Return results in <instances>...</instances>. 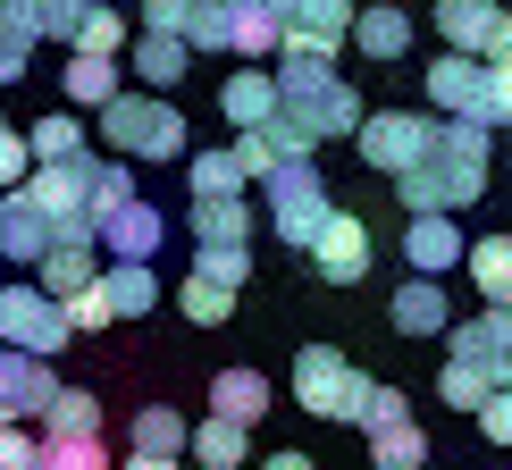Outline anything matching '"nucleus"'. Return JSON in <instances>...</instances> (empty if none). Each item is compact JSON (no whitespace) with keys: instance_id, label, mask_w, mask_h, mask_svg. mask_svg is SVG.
Segmentation results:
<instances>
[{"instance_id":"obj_54","label":"nucleus","mask_w":512,"mask_h":470,"mask_svg":"<svg viewBox=\"0 0 512 470\" xmlns=\"http://www.w3.org/2000/svg\"><path fill=\"white\" fill-rule=\"evenodd\" d=\"M261 9H269V17H277V26H286V17H294V0H261Z\"/></svg>"},{"instance_id":"obj_16","label":"nucleus","mask_w":512,"mask_h":470,"mask_svg":"<svg viewBox=\"0 0 512 470\" xmlns=\"http://www.w3.org/2000/svg\"><path fill=\"white\" fill-rule=\"evenodd\" d=\"M387 319H395V336H445V328H454V311H445V286H437V277H412V286H395Z\"/></svg>"},{"instance_id":"obj_13","label":"nucleus","mask_w":512,"mask_h":470,"mask_svg":"<svg viewBox=\"0 0 512 470\" xmlns=\"http://www.w3.org/2000/svg\"><path fill=\"white\" fill-rule=\"evenodd\" d=\"M353 9H361V0H294V17H286V42H303V51L336 59V51L353 42Z\"/></svg>"},{"instance_id":"obj_8","label":"nucleus","mask_w":512,"mask_h":470,"mask_svg":"<svg viewBox=\"0 0 512 470\" xmlns=\"http://www.w3.org/2000/svg\"><path fill=\"white\" fill-rule=\"evenodd\" d=\"M445 336H454V361L487 370V387H512V303H487L479 319H462Z\"/></svg>"},{"instance_id":"obj_42","label":"nucleus","mask_w":512,"mask_h":470,"mask_svg":"<svg viewBox=\"0 0 512 470\" xmlns=\"http://www.w3.org/2000/svg\"><path fill=\"white\" fill-rule=\"evenodd\" d=\"M227 152H236V168H244V185H261V177H269V168H277V143L261 135V126H244V135H236V143H227Z\"/></svg>"},{"instance_id":"obj_28","label":"nucleus","mask_w":512,"mask_h":470,"mask_svg":"<svg viewBox=\"0 0 512 470\" xmlns=\"http://www.w3.org/2000/svg\"><path fill=\"white\" fill-rule=\"evenodd\" d=\"M462 269H471V286L487 294V303H512V235H471Z\"/></svg>"},{"instance_id":"obj_38","label":"nucleus","mask_w":512,"mask_h":470,"mask_svg":"<svg viewBox=\"0 0 512 470\" xmlns=\"http://www.w3.org/2000/svg\"><path fill=\"white\" fill-rule=\"evenodd\" d=\"M118 202H135V160H93V219H110Z\"/></svg>"},{"instance_id":"obj_52","label":"nucleus","mask_w":512,"mask_h":470,"mask_svg":"<svg viewBox=\"0 0 512 470\" xmlns=\"http://www.w3.org/2000/svg\"><path fill=\"white\" fill-rule=\"evenodd\" d=\"M126 470H185L177 454H126Z\"/></svg>"},{"instance_id":"obj_51","label":"nucleus","mask_w":512,"mask_h":470,"mask_svg":"<svg viewBox=\"0 0 512 470\" xmlns=\"http://www.w3.org/2000/svg\"><path fill=\"white\" fill-rule=\"evenodd\" d=\"M261 470H319V462H311V454H294V445H277V454H269Z\"/></svg>"},{"instance_id":"obj_11","label":"nucleus","mask_w":512,"mask_h":470,"mask_svg":"<svg viewBox=\"0 0 512 470\" xmlns=\"http://www.w3.org/2000/svg\"><path fill=\"white\" fill-rule=\"evenodd\" d=\"M462 252H471V235H462V219H445V210H429V219L403 227V261H412V277L462 269Z\"/></svg>"},{"instance_id":"obj_12","label":"nucleus","mask_w":512,"mask_h":470,"mask_svg":"<svg viewBox=\"0 0 512 470\" xmlns=\"http://www.w3.org/2000/svg\"><path fill=\"white\" fill-rule=\"evenodd\" d=\"M160 244H168V219H160L143 194H135V202H118L110 219H101V252H110V261H152Z\"/></svg>"},{"instance_id":"obj_29","label":"nucleus","mask_w":512,"mask_h":470,"mask_svg":"<svg viewBox=\"0 0 512 470\" xmlns=\"http://www.w3.org/2000/svg\"><path fill=\"white\" fill-rule=\"evenodd\" d=\"M185 437H194V420L168 412V403H143L135 429H126V445H135V454H177V462H185Z\"/></svg>"},{"instance_id":"obj_21","label":"nucleus","mask_w":512,"mask_h":470,"mask_svg":"<svg viewBox=\"0 0 512 470\" xmlns=\"http://www.w3.org/2000/svg\"><path fill=\"white\" fill-rule=\"evenodd\" d=\"M185 454H194L202 470H244V454H252V429L244 420H194V437H185Z\"/></svg>"},{"instance_id":"obj_17","label":"nucleus","mask_w":512,"mask_h":470,"mask_svg":"<svg viewBox=\"0 0 512 470\" xmlns=\"http://www.w3.org/2000/svg\"><path fill=\"white\" fill-rule=\"evenodd\" d=\"M42 252H51V219H42L26 194H0V261H26L34 269Z\"/></svg>"},{"instance_id":"obj_47","label":"nucleus","mask_w":512,"mask_h":470,"mask_svg":"<svg viewBox=\"0 0 512 470\" xmlns=\"http://www.w3.org/2000/svg\"><path fill=\"white\" fill-rule=\"evenodd\" d=\"M34 454H42V437H26V429H0V470H34Z\"/></svg>"},{"instance_id":"obj_48","label":"nucleus","mask_w":512,"mask_h":470,"mask_svg":"<svg viewBox=\"0 0 512 470\" xmlns=\"http://www.w3.org/2000/svg\"><path fill=\"white\" fill-rule=\"evenodd\" d=\"M403 412H412V403H403L395 387H378V395H370V412H361V429H387V420H403Z\"/></svg>"},{"instance_id":"obj_36","label":"nucleus","mask_w":512,"mask_h":470,"mask_svg":"<svg viewBox=\"0 0 512 470\" xmlns=\"http://www.w3.org/2000/svg\"><path fill=\"white\" fill-rule=\"evenodd\" d=\"M487 395H496V387H487V370H471V361L445 353V370H437V403H454V412H479Z\"/></svg>"},{"instance_id":"obj_3","label":"nucleus","mask_w":512,"mask_h":470,"mask_svg":"<svg viewBox=\"0 0 512 470\" xmlns=\"http://www.w3.org/2000/svg\"><path fill=\"white\" fill-rule=\"evenodd\" d=\"M370 395H378V378H361L336 345H303V353H294V403H303L311 420H353V429H361Z\"/></svg>"},{"instance_id":"obj_39","label":"nucleus","mask_w":512,"mask_h":470,"mask_svg":"<svg viewBox=\"0 0 512 470\" xmlns=\"http://www.w3.org/2000/svg\"><path fill=\"white\" fill-rule=\"evenodd\" d=\"M194 269H202V277H219V286H244V277H252V252H244V244H202V252H194Z\"/></svg>"},{"instance_id":"obj_30","label":"nucleus","mask_w":512,"mask_h":470,"mask_svg":"<svg viewBox=\"0 0 512 470\" xmlns=\"http://www.w3.org/2000/svg\"><path fill=\"white\" fill-rule=\"evenodd\" d=\"M185 185H194V202H236V194H252L244 168H236V152H185Z\"/></svg>"},{"instance_id":"obj_4","label":"nucleus","mask_w":512,"mask_h":470,"mask_svg":"<svg viewBox=\"0 0 512 470\" xmlns=\"http://www.w3.org/2000/svg\"><path fill=\"white\" fill-rule=\"evenodd\" d=\"M261 194H269V235L277 244H294V252H311V235L328 227V177H319V160H277L269 177H261Z\"/></svg>"},{"instance_id":"obj_50","label":"nucleus","mask_w":512,"mask_h":470,"mask_svg":"<svg viewBox=\"0 0 512 470\" xmlns=\"http://www.w3.org/2000/svg\"><path fill=\"white\" fill-rule=\"evenodd\" d=\"M26 68H34V51H17V42H0V84H17Z\"/></svg>"},{"instance_id":"obj_19","label":"nucleus","mask_w":512,"mask_h":470,"mask_svg":"<svg viewBox=\"0 0 512 470\" xmlns=\"http://www.w3.org/2000/svg\"><path fill=\"white\" fill-rule=\"evenodd\" d=\"M219 9H227V51H244L252 68H261V59H277L286 26H277V17L261 9V0H219Z\"/></svg>"},{"instance_id":"obj_37","label":"nucleus","mask_w":512,"mask_h":470,"mask_svg":"<svg viewBox=\"0 0 512 470\" xmlns=\"http://www.w3.org/2000/svg\"><path fill=\"white\" fill-rule=\"evenodd\" d=\"M59 311H68V328H76V336H101V328H118V311H110V286H101V277H93V286H76Z\"/></svg>"},{"instance_id":"obj_20","label":"nucleus","mask_w":512,"mask_h":470,"mask_svg":"<svg viewBox=\"0 0 512 470\" xmlns=\"http://www.w3.org/2000/svg\"><path fill=\"white\" fill-rule=\"evenodd\" d=\"M412 34H420V26H412L403 9H353V51H361V59H378V68L412 51Z\"/></svg>"},{"instance_id":"obj_24","label":"nucleus","mask_w":512,"mask_h":470,"mask_svg":"<svg viewBox=\"0 0 512 470\" xmlns=\"http://www.w3.org/2000/svg\"><path fill=\"white\" fill-rule=\"evenodd\" d=\"M370 470H429V429L412 412L387 420V429H370Z\"/></svg>"},{"instance_id":"obj_25","label":"nucleus","mask_w":512,"mask_h":470,"mask_svg":"<svg viewBox=\"0 0 512 470\" xmlns=\"http://www.w3.org/2000/svg\"><path fill=\"white\" fill-rule=\"evenodd\" d=\"M126 42H135L126 9H110V0H84V17H76V42H68V51H84V59H118Z\"/></svg>"},{"instance_id":"obj_23","label":"nucleus","mask_w":512,"mask_h":470,"mask_svg":"<svg viewBox=\"0 0 512 470\" xmlns=\"http://www.w3.org/2000/svg\"><path fill=\"white\" fill-rule=\"evenodd\" d=\"M101 286H110V311H118V319L160 311V277H152V261H101Z\"/></svg>"},{"instance_id":"obj_32","label":"nucleus","mask_w":512,"mask_h":470,"mask_svg":"<svg viewBox=\"0 0 512 470\" xmlns=\"http://www.w3.org/2000/svg\"><path fill=\"white\" fill-rule=\"evenodd\" d=\"M185 227H194V252L202 244H244V235H252V202L236 194V202H194V219H185Z\"/></svg>"},{"instance_id":"obj_26","label":"nucleus","mask_w":512,"mask_h":470,"mask_svg":"<svg viewBox=\"0 0 512 470\" xmlns=\"http://www.w3.org/2000/svg\"><path fill=\"white\" fill-rule=\"evenodd\" d=\"M59 84H68V101H76V110H110V101L126 93V84H118V59H84V51H68Z\"/></svg>"},{"instance_id":"obj_14","label":"nucleus","mask_w":512,"mask_h":470,"mask_svg":"<svg viewBox=\"0 0 512 470\" xmlns=\"http://www.w3.org/2000/svg\"><path fill=\"white\" fill-rule=\"evenodd\" d=\"M496 0H437L429 9V26H437V42L445 51H471V59H487V34H496Z\"/></svg>"},{"instance_id":"obj_44","label":"nucleus","mask_w":512,"mask_h":470,"mask_svg":"<svg viewBox=\"0 0 512 470\" xmlns=\"http://www.w3.org/2000/svg\"><path fill=\"white\" fill-rule=\"evenodd\" d=\"M479 437L487 445H512V387H496V395L479 403Z\"/></svg>"},{"instance_id":"obj_49","label":"nucleus","mask_w":512,"mask_h":470,"mask_svg":"<svg viewBox=\"0 0 512 470\" xmlns=\"http://www.w3.org/2000/svg\"><path fill=\"white\" fill-rule=\"evenodd\" d=\"M487 68H512V9L496 17V34H487Z\"/></svg>"},{"instance_id":"obj_45","label":"nucleus","mask_w":512,"mask_h":470,"mask_svg":"<svg viewBox=\"0 0 512 470\" xmlns=\"http://www.w3.org/2000/svg\"><path fill=\"white\" fill-rule=\"evenodd\" d=\"M194 0H143V34H185Z\"/></svg>"},{"instance_id":"obj_33","label":"nucleus","mask_w":512,"mask_h":470,"mask_svg":"<svg viewBox=\"0 0 512 470\" xmlns=\"http://www.w3.org/2000/svg\"><path fill=\"white\" fill-rule=\"evenodd\" d=\"M177 311L194 319V328H227V311H236V286H219V277L185 269V286H177Z\"/></svg>"},{"instance_id":"obj_18","label":"nucleus","mask_w":512,"mask_h":470,"mask_svg":"<svg viewBox=\"0 0 512 470\" xmlns=\"http://www.w3.org/2000/svg\"><path fill=\"white\" fill-rule=\"evenodd\" d=\"M219 110H227L236 135H244V126H269L277 118V76L269 68H236V76L219 84Z\"/></svg>"},{"instance_id":"obj_22","label":"nucleus","mask_w":512,"mask_h":470,"mask_svg":"<svg viewBox=\"0 0 512 470\" xmlns=\"http://www.w3.org/2000/svg\"><path fill=\"white\" fill-rule=\"evenodd\" d=\"M34 269H42L34 286L68 303L76 286H93V277H101V244H51V252H42V261H34Z\"/></svg>"},{"instance_id":"obj_46","label":"nucleus","mask_w":512,"mask_h":470,"mask_svg":"<svg viewBox=\"0 0 512 470\" xmlns=\"http://www.w3.org/2000/svg\"><path fill=\"white\" fill-rule=\"evenodd\" d=\"M76 17L84 0H42V42H76Z\"/></svg>"},{"instance_id":"obj_5","label":"nucleus","mask_w":512,"mask_h":470,"mask_svg":"<svg viewBox=\"0 0 512 470\" xmlns=\"http://www.w3.org/2000/svg\"><path fill=\"white\" fill-rule=\"evenodd\" d=\"M0 345H9V353H34V361L68 353L76 328H68V311H59V294H42V286H0Z\"/></svg>"},{"instance_id":"obj_43","label":"nucleus","mask_w":512,"mask_h":470,"mask_svg":"<svg viewBox=\"0 0 512 470\" xmlns=\"http://www.w3.org/2000/svg\"><path fill=\"white\" fill-rule=\"evenodd\" d=\"M261 135L277 143V160H319V143H311V126H303V118H286V110H277V118L261 126Z\"/></svg>"},{"instance_id":"obj_10","label":"nucleus","mask_w":512,"mask_h":470,"mask_svg":"<svg viewBox=\"0 0 512 470\" xmlns=\"http://www.w3.org/2000/svg\"><path fill=\"white\" fill-rule=\"evenodd\" d=\"M51 395H59L51 361L0 345V429H26V420H42V403H51Z\"/></svg>"},{"instance_id":"obj_2","label":"nucleus","mask_w":512,"mask_h":470,"mask_svg":"<svg viewBox=\"0 0 512 470\" xmlns=\"http://www.w3.org/2000/svg\"><path fill=\"white\" fill-rule=\"evenodd\" d=\"M101 135L118 143V160H185L194 152V126H185V110L168 93H118L110 110H101Z\"/></svg>"},{"instance_id":"obj_6","label":"nucleus","mask_w":512,"mask_h":470,"mask_svg":"<svg viewBox=\"0 0 512 470\" xmlns=\"http://www.w3.org/2000/svg\"><path fill=\"white\" fill-rule=\"evenodd\" d=\"M429 101H437L445 118L487 126V135L504 126V110H496V68H487V59H471V51H445L437 68H429Z\"/></svg>"},{"instance_id":"obj_1","label":"nucleus","mask_w":512,"mask_h":470,"mask_svg":"<svg viewBox=\"0 0 512 470\" xmlns=\"http://www.w3.org/2000/svg\"><path fill=\"white\" fill-rule=\"evenodd\" d=\"M487 143H496L487 126H471V118H437V143H429V160L395 177L403 210H412V219H429V210L462 219L471 202H487Z\"/></svg>"},{"instance_id":"obj_15","label":"nucleus","mask_w":512,"mask_h":470,"mask_svg":"<svg viewBox=\"0 0 512 470\" xmlns=\"http://www.w3.org/2000/svg\"><path fill=\"white\" fill-rule=\"evenodd\" d=\"M126 59H135L143 93H177V84H185V68H194L185 34H135V42H126Z\"/></svg>"},{"instance_id":"obj_53","label":"nucleus","mask_w":512,"mask_h":470,"mask_svg":"<svg viewBox=\"0 0 512 470\" xmlns=\"http://www.w3.org/2000/svg\"><path fill=\"white\" fill-rule=\"evenodd\" d=\"M496 110H504V126H512V68H496Z\"/></svg>"},{"instance_id":"obj_31","label":"nucleus","mask_w":512,"mask_h":470,"mask_svg":"<svg viewBox=\"0 0 512 470\" xmlns=\"http://www.w3.org/2000/svg\"><path fill=\"white\" fill-rule=\"evenodd\" d=\"M42 437H101V395L59 387L51 403H42Z\"/></svg>"},{"instance_id":"obj_27","label":"nucleus","mask_w":512,"mask_h":470,"mask_svg":"<svg viewBox=\"0 0 512 470\" xmlns=\"http://www.w3.org/2000/svg\"><path fill=\"white\" fill-rule=\"evenodd\" d=\"M210 412L252 429V420L269 412V378H261V370H219V378H210Z\"/></svg>"},{"instance_id":"obj_7","label":"nucleus","mask_w":512,"mask_h":470,"mask_svg":"<svg viewBox=\"0 0 512 470\" xmlns=\"http://www.w3.org/2000/svg\"><path fill=\"white\" fill-rule=\"evenodd\" d=\"M429 143H437V118H420V110H370L361 135H353V152L370 160L378 177H403V168L429 160Z\"/></svg>"},{"instance_id":"obj_41","label":"nucleus","mask_w":512,"mask_h":470,"mask_svg":"<svg viewBox=\"0 0 512 470\" xmlns=\"http://www.w3.org/2000/svg\"><path fill=\"white\" fill-rule=\"evenodd\" d=\"M0 42L34 51V42H42V0H0Z\"/></svg>"},{"instance_id":"obj_34","label":"nucleus","mask_w":512,"mask_h":470,"mask_svg":"<svg viewBox=\"0 0 512 470\" xmlns=\"http://www.w3.org/2000/svg\"><path fill=\"white\" fill-rule=\"evenodd\" d=\"M26 152H34V160H76V152H84V118H76V110H42V118L26 126Z\"/></svg>"},{"instance_id":"obj_40","label":"nucleus","mask_w":512,"mask_h":470,"mask_svg":"<svg viewBox=\"0 0 512 470\" xmlns=\"http://www.w3.org/2000/svg\"><path fill=\"white\" fill-rule=\"evenodd\" d=\"M185 51H227V9H219V0H194V17H185Z\"/></svg>"},{"instance_id":"obj_35","label":"nucleus","mask_w":512,"mask_h":470,"mask_svg":"<svg viewBox=\"0 0 512 470\" xmlns=\"http://www.w3.org/2000/svg\"><path fill=\"white\" fill-rule=\"evenodd\" d=\"M34 470H110V445L101 437H42Z\"/></svg>"},{"instance_id":"obj_9","label":"nucleus","mask_w":512,"mask_h":470,"mask_svg":"<svg viewBox=\"0 0 512 470\" xmlns=\"http://www.w3.org/2000/svg\"><path fill=\"white\" fill-rule=\"evenodd\" d=\"M311 269L328 277V286H361V277H370V219L328 210V227L311 235Z\"/></svg>"}]
</instances>
